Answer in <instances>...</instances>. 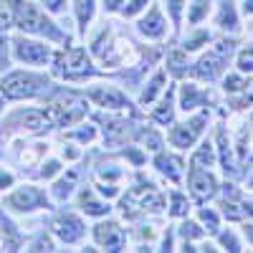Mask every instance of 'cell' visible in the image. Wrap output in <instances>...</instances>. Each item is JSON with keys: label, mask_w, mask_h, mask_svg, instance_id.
I'll return each mask as SVG.
<instances>
[{"label": "cell", "mask_w": 253, "mask_h": 253, "mask_svg": "<svg viewBox=\"0 0 253 253\" xmlns=\"http://www.w3.org/2000/svg\"><path fill=\"white\" fill-rule=\"evenodd\" d=\"M10 5H13V13H15V23L23 31L41 33V36H48V38H58V31L53 28V23L46 15H41V10L33 3H28V0H10Z\"/></svg>", "instance_id": "1"}, {"label": "cell", "mask_w": 253, "mask_h": 253, "mask_svg": "<svg viewBox=\"0 0 253 253\" xmlns=\"http://www.w3.org/2000/svg\"><path fill=\"white\" fill-rule=\"evenodd\" d=\"M43 86H46L43 76L26 74V71H15V74H10V76H5L3 81H0V89H3V94L8 99H31Z\"/></svg>", "instance_id": "2"}, {"label": "cell", "mask_w": 253, "mask_h": 253, "mask_svg": "<svg viewBox=\"0 0 253 253\" xmlns=\"http://www.w3.org/2000/svg\"><path fill=\"white\" fill-rule=\"evenodd\" d=\"M230 51H233V43L230 41H223V43H215L213 48H210L203 58H200V63H198V69H195V74L200 76V79H215L220 71H223V66L228 63V56H230Z\"/></svg>", "instance_id": "3"}, {"label": "cell", "mask_w": 253, "mask_h": 253, "mask_svg": "<svg viewBox=\"0 0 253 253\" xmlns=\"http://www.w3.org/2000/svg\"><path fill=\"white\" fill-rule=\"evenodd\" d=\"M15 58L23 61V63H33V66H41V63H46L51 51L48 46L43 43H33V41H26V38H15Z\"/></svg>", "instance_id": "4"}, {"label": "cell", "mask_w": 253, "mask_h": 253, "mask_svg": "<svg viewBox=\"0 0 253 253\" xmlns=\"http://www.w3.org/2000/svg\"><path fill=\"white\" fill-rule=\"evenodd\" d=\"M190 187H193V195L198 198V200H205V198H210L215 193V180H213V175H210L208 170H193V180H190Z\"/></svg>", "instance_id": "5"}, {"label": "cell", "mask_w": 253, "mask_h": 253, "mask_svg": "<svg viewBox=\"0 0 253 253\" xmlns=\"http://www.w3.org/2000/svg\"><path fill=\"white\" fill-rule=\"evenodd\" d=\"M203 124H205V117H198V119H193L190 124H180L177 129L172 132V142L177 147H190V144L195 142V137L200 134Z\"/></svg>", "instance_id": "6"}, {"label": "cell", "mask_w": 253, "mask_h": 253, "mask_svg": "<svg viewBox=\"0 0 253 253\" xmlns=\"http://www.w3.org/2000/svg\"><path fill=\"white\" fill-rule=\"evenodd\" d=\"M41 203H43V193H41V190H36V187H31V185L20 187L18 193L10 198V205H15L18 210H33V208H38Z\"/></svg>", "instance_id": "7"}, {"label": "cell", "mask_w": 253, "mask_h": 253, "mask_svg": "<svg viewBox=\"0 0 253 253\" xmlns=\"http://www.w3.org/2000/svg\"><path fill=\"white\" fill-rule=\"evenodd\" d=\"M218 26L220 28H236L238 20H236V8L230 0H223L220 3V18H218Z\"/></svg>", "instance_id": "8"}, {"label": "cell", "mask_w": 253, "mask_h": 253, "mask_svg": "<svg viewBox=\"0 0 253 253\" xmlns=\"http://www.w3.org/2000/svg\"><path fill=\"white\" fill-rule=\"evenodd\" d=\"M198 99H200V94L195 91V86H193V84H190V86H185V96H182V109H193Z\"/></svg>", "instance_id": "9"}, {"label": "cell", "mask_w": 253, "mask_h": 253, "mask_svg": "<svg viewBox=\"0 0 253 253\" xmlns=\"http://www.w3.org/2000/svg\"><path fill=\"white\" fill-rule=\"evenodd\" d=\"M193 13H190V23H195V20H200L205 13H208V0H195L193 3Z\"/></svg>", "instance_id": "10"}, {"label": "cell", "mask_w": 253, "mask_h": 253, "mask_svg": "<svg viewBox=\"0 0 253 253\" xmlns=\"http://www.w3.org/2000/svg\"><path fill=\"white\" fill-rule=\"evenodd\" d=\"M238 69L241 71H253V48H248L238 56Z\"/></svg>", "instance_id": "11"}, {"label": "cell", "mask_w": 253, "mask_h": 253, "mask_svg": "<svg viewBox=\"0 0 253 253\" xmlns=\"http://www.w3.org/2000/svg\"><path fill=\"white\" fill-rule=\"evenodd\" d=\"M246 86H248V81H243V79H236V76H228L225 79V89L228 91H241Z\"/></svg>", "instance_id": "12"}, {"label": "cell", "mask_w": 253, "mask_h": 253, "mask_svg": "<svg viewBox=\"0 0 253 253\" xmlns=\"http://www.w3.org/2000/svg\"><path fill=\"white\" fill-rule=\"evenodd\" d=\"M89 15H91V0H79V20L86 23Z\"/></svg>", "instance_id": "13"}, {"label": "cell", "mask_w": 253, "mask_h": 253, "mask_svg": "<svg viewBox=\"0 0 253 253\" xmlns=\"http://www.w3.org/2000/svg\"><path fill=\"white\" fill-rule=\"evenodd\" d=\"M5 63H8V41L0 36V71H3Z\"/></svg>", "instance_id": "14"}, {"label": "cell", "mask_w": 253, "mask_h": 253, "mask_svg": "<svg viewBox=\"0 0 253 253\" xmlns=\"http://www.w3.org/2000/svg\"><path fill=\"white\" fill-rule=\"evenodd\" d=\"M200 218L210 225V230H215L218 228V218H215V213H210V210H203V213H200Z\"/></svg>", "instance_id": "15"}, {"label": "cell", "mask_w": 253, "mask_h": 253, "mask_svg": "<svg viewBox=\"0 0 253 253\" xmlns=\"http://www.w3.org/2000/svg\"><path fill=\"white\" fill-rule=\"evenodd\" d=\"M220 241H223V246H228V251H241V246H238V241H236L233 236H230V233H225V236H223Z\"/></svg>", "instance_id": "16"}, {"label": "cell", "mask_w": 253, "mask_h": 253, "mask_svg": "<svg viewBox=\"0 0 253 253\" xmlns=\"http://www.w3.org/2000/svg\"><path fill=\"white\" fill-rule=\"evenodd\" d=\"M0 28H8V8L3 0H0Z\"/></svg>", "instance_id": "17"}, {"label": "cell", "mask_w": 253, "mask_h": 253, "mask_svg": "<svg viewBox=\"0 0 253 253\" xmlns=\"http://www.w3.org/2000/svg\"><path fill=\"white\" fill-rule=\"evenodd\" d=\"M43 3H46V8H48V10H53V13L63 10V0H43Z\"/></svg>", "instance_id": "18"}, {"label": "cell", "mask_w": 253, "mask_h": 253, "mask_svg": "<svg viewBox=\"0 0 253 253\" xmlns=\"http://www.w3.org/2000/svg\"><path fill=\"white\" fill-rule=\"evenodd\" d=\"M172 213H175V215L185 213V200H182V198H177V195H175V210H172Z\"/></svg>", "instance_id": "19"}, {"label": "cell", "mask_w": 253, "mask_h": 253, "mask_svg": "<svg viewBox=\"0 0 253 253\" xmlns=\"http://www.w3.org/2000/svg\"><path fill=\"white\" fill-rule=\"evenodd\" d=\"M246 236H248V241H251V246H253V223L246 225Z\"/></svg>", "instance_id": "20"}, {"label": "cell", "mask_w": 253, "mask_h": 253, "mask_svg": "<svg viewBox=\"0 0 253 253\" xmlns=\"http://www.w3.org/2000/svg\"><path fill=\"white\" fill-rule=\"evenodd\" d=\"M251 187H253V180H251Z\"/></svg>", "instance_id": "21"}, {"label": "cell", "mask_w": 253, "mask_h": 253, "mask_svg": "<svg viewBox=\"0 0 253 253\" xmlns=\"http://www.w3.org/2000/svg\"><path fill=\"white\" fill-rule=\"evenodd\" d=\"M0 109H3V104H0Z\"/></svg>", "instance_id": "22"}]
</instances>
